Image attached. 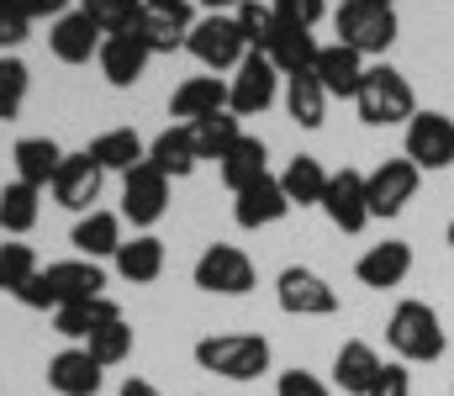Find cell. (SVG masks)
Wrapping results in <instances>:
<instances>
[{
    "mask_svg": "<svg viewBox=\"0 0 454 396\" xmlns=\"http://www.w3.org/2000/svg\"><path fill=\"white\" fill-rule=\"evenodd\" d=\"M101 285H106V275H101L96 260H59V264H48V269H37V275L16 291V301L32 307V312H59V307L106 296Z\"/></svg>",
    "mask_w": 454,
    "mask_h": 396,
    "instance_id": "obj_1",
    "label": "cell"
},
{
    "mask_svg": "<svg viewBox=\"0 0 454 396\" xmlns=\"http://www.w3.org/2000/svg\"><path fill=\"white\" fill-rule=\"evenodd\" d=\"M386 344L396 349L402 365H434V360H444V349H450L439 312H434L428 301H418V296L396 301V312H391V322H386Z\"/></svg>",
    "mask_w": 454,
    "mask_h": 396,
    "instance_id": "obj_2",
    "label": "cell"
},
{
    "mask_svg": "<svg viewBox=\"0 0 454 396\" xmlns=\"http://www.w3.org/2000/svg\"><path fill=\"white\" fill-rule=\"evenodd\" d=\"M354 106H359V122L364 128H396V122L407 128L418 117V96H412L407 74L391 69V64H370L364 69V85H359Z\"/></svg>",
    "mask_w": 454,
    "mask_h": 396,
    "instance_id": "obj_3",
    "label": "cell"
},
{
    "mask_svg": "<svg viewBox=\"0 0 454 396\" xmlns=\"http://www.w3.org/2000/svg\"><path fill=\"white\" fill-rule=\"evenodd\" d=\"M196 365L223 381H259L270 370V344L259 333H212L196 344Z\"/></svg>",
    "mask_w": 454,
    "mask_h": 396,
    "instance_id": "obj_4",
    "label": "cell"
},
{
    "mask_svg": "<svg viewBox=\"0 0 454 396\" xmlns=\"http://www.w3.org/2000/svg\"><path fill=\"white\" fill-rule=\"evenodd\" d=\"M333 27H339V43L354 48L359 58H375L396 43V11L386 5H359V0H343L333 11Z\"/></svg>",
    "mask_w": 454,
    "mask_h": 396,
    "instance_id": "obj_5",
    "label": "cell"
},
{
    "mask_svg": "<svg viewBox=\"0 0 454 396\" xmlns=\"http://www.w3.org/2000/svg\"><path fill=\"white\" fill-rule=\"evenodd\" d=\"M423 185V169L402 153V159H380L370 175H364V201H370V217H402L407 201L418 196Z\"/></svg>",
    "mask_w": 454,
    "mask_h": 396,
    "instance_id": "obj_6",
    "label": "cell"
},
{
    "mask_svg": "<svg viewBox=\"0 0 454 396\" xmlns=\"http://www.w3.org/2000/svg\"><path fill=\"white\" fill-rule=\"evenodd\" d=\"M275 96H280V69H275L264 53H248V58L232 69V80H227V112H232L238 122L270 112Z\"/></svg>",
    "mask_w": 454,
    "mask_h": 396,
    "instance_id": "obj_7",
    "label": "cell"
},
{
    "mask_svg": "<svg viewBox=\"0 0 454 396\" xmlns=\"http://www.w3.org/2000/svg\"><path fill=\"white\" fill-rule=\"evenodd\" d=\"M196 285L207 296H248L259 285V269H254V260L238 244H212L196 260Z\"/></svg>",
    "mask_w": 454,
    "mask_h": 396,
    "instance_id": "obj_8",
    "label": "cell"
},
{
    "mask_svg": "<svg viewBox=\"0 0 454 396\" xmlns=\"http://www.w3.org/2000/svg\"><path fill=\"white\" fill-rule=\"evenodd\" d=\"M185 53L201 64V69H238L243 58H248V43H243V32H238V21L232 16H201L196 27H191V37H185Z\"/></svg>",
    "mask_w": 454,
    "mask_h": 396,
    "instance_id": "obj_9",
    "label": "cell"
},
{
    "mask_svg": "<svg viewBox=\"0 0 454 396\" xmlns=\"http://www.w3.org/2000/svg\"><path fill=\"white\" fill-rule=\"evenodd\" d=\"M275 301H280V312H291V317H333V312H339V291H333L317 269H307V264L280 269Z\"/></svg>",
    "mask_w": 454,
    "mask_h": 396,
    "instance_id": "obj_10",
    "label": "cell"
},
{
    "mask_svg": "<svg viewBox=\"0 0 454 396\" xmlns=\"http://www.w3.org/2000/svg\"><path fill=\"white\" fill-rule=\"evenodd\" d=\"M169 212V175H159L148 159L137 169L121 175V222L132 228H153Z\"/></svg>",
    "mask_w": 454,
    "mask_h": 396,
    "instance_id": "obj_11",
    "label": "cell"
},
{
    "mask_svg": "<svg viewBox=\"0 0 454 396\" xmlns=\"http://www.w3.org/2000/svg\"><path fill=\"white\" fill-rule=\"evenodd\" d=\"M101 180H106V169L90 159V153H64V164H59V175H53V201L64 206V212H96V201H101Z\"/></svg>",
    "mask_w": 454,
    "mask_h": 396,
    "instance_id": "obj_12",
    "label": "cell"
},
{
    "mask_svg": "<svg viewBox=\"0 0 454 396\" xmlns=\"http://www.w3.org/2000/svg\"><path fill=\"white\" fill-rule=\"evenodd\" d=\"M407 159L418 169H450L454 164V117H444V112H418L407 122Z\"/></svg>",
    "mask_w": 454,
    "mask_h": 396,
    "instance_id": "obj_13",
    "label": "cell"
},
{
    "mask_svg": "<svg viewBox=\"0 0 454 396\" xmlns=\"http://www.w3.org/2000/svg\"><path fill=\"white\" fill-rule=\"evenodd\" d=\"M323 212L339 233H359L370 222V201H364V175L359 169H333L328 175V190H323Z\"/></svg>",
    "mask_w": 454,
    "mask_h": 396,
    "instance_id": "obj_14",
    "label": "cell"
},
{
    "mask_svg": "<svg viewBox=\"0 0 454 396\" xmlns=\"http://www.w3.org/2000/svg\"><path fill=\"white\" fill-rule=\"evenodd\" d=\"M101 43H106V32L85 11H64L48 32V48L59 64H90V58H101Z\"/></svg>",
    "mask_w": 454,
    "mask_h": 396,
    "instance_id": "obj_15",
    "label": "cell"
},
{
    "mask_svg": "<svg viewBox=\"0 0 454 396\" xmlns=\"http://www.w3.org/2000/svg\"><path fill=\"white\" fill-rule=\"evenodd\" d=\"M286 212H291V201H286V185H280V175H264V180H254V185H248V190H238V201H232V222H238V228H248V233H259V228H275Z\"/></svg>",
    "mask_w": 454,
    "mask_h": 396,
    "instance_id": "obj_16",
    "label": "cell"
},
{
    "mask_svg": "<svg viewBox=\"0 0 454 396\" xmlns=\"http://www.w3.org/2000/svg\"><path fill=\"white\" fill-rule=\"evenodd\" d=\"M354 275H359V285H370V291H391V285H402V280L412 275V244L386 238V244L364 249L359 264H354Z\"/></svg>",
    "mask_w": 454,
    "mask_h": 396,
    "instance_id": "obj_17",
    "label": "cell"
},
{
    "mask_svg": "<svg viewBox=\"0 0 454 396\" xmlns=\"http://www.w3.org/2000/svg\"><path fill=\"white\" fill-rule=\"evenodd\" d=\"M364 58L354 53V48H343V43H328V48H317V64H312V74L323 80V90H328V101L339 96V101H354L359 96V85H364Z\"/></svg>",
    "mask_w": 454,
    "mask_h": 396,
    "instance_id": "obj_18",
    "label": "cell"
},
{
    "mask_svg": "<svg viewBox=\"0 0 454 396\" xmlns=\"http://www.w3.org/2000/svg\"><path fill=\"white\" fill-rule=\"evenodd\" d=\"M317 48H323V43H317L307 27H291V21L275 16V37H270L264 58L280 69V80H291V74H307V69L317 64Z\"/></svg>",
    "mask_w": 454,
    "mask_h": 396,
    "instance_id": "obj_19",
    "label": "cell"
},
{
    "mask_svg": "<svg viewBox=\"0 0 454 396\" xmlns=\"http://www.w3.org/2000/svg\"><path fill=\"white\" fill-rule=\"evenodd\" d=\"M380 370H386V360L364 338H348L339 354H333V386L343 396H370V386L380 381Z\"/></svg>",
    "mask_w": 454,
    "mask_h": 396,
    "instance_id": "obj_20",
    "label": "cell"
},
{
    "mask_svg": "<svg viewBox=\"0 0 454 396\" xmlns=\"http://www.w3.org/2000/svg\"><path fill=\"white\" fill-rule=\"evenodd\" d=\"M148 58L153 53H148V43L137 32H121V37H106L101 43V74H106V85H116V90H132L143 80Z\"/></svg>",
    "mask_w": 454,
    "mask_h": 396,
    "instance_id": "obj_21",
    "label": "cell"
},
{
    "mask_svg": "<svg viewBox=\"0 0 454 396\" xmlns=\"http://www.w3.org/2000/svg\"><path fill=\"white\" fill-rule=\"evenodd\" d=\"M69 244H74V254L80 260H116V249H121V212H85L80 222H74V233H69Z\"/></svg>",
    "mask_w": 454,
    "mask_h": 396,
    "instance_id": "obj_22",
    "label": "cell"
},
{
    "mask_svg": "<svg viewBox=\"0 0 454 396\" xmlns=\"http://www.w3.org/2000/svg\"><path fill=\"white\" fill-rule=\"evenodd\" d=\"M212 112H227V85L217 74H191L175 96H169V117H180L185 128L212 117Z\"/></svg>",
    "mask_w": 454,
    "mask_h": 396,
    "instance_id": "obj_23",
    "label": "cell"
},
{
    "mask_svg": "<svg viewBox=\"0 0 454 396\" xmlns=\"http://www.w3.org/2000/svg\"><path fill=\"white\" fill-rule=\"evenodd\" d=\"M48 386L59 396H96L101 392V365L85 349H59L48 360Z\"/></svg>",
    "mask_w": 454,
    "mask_h": 396,
    "instance_id": "obj_24",
    "label": "cell"
},
{
    "mask_svg": "<svg viewBox=\"0 0 454 396\" xmlns=\"http://www.w3.org/2000/svg\"><path fill=\"white\" fill-rule=\"evenodd\" d=\"M148 164L159 169V175H169V180H185L196 164H201V153H196V137L185 122H175V128H164L153 143H148Z\"/></svg>",
    "mask_w": 454,
    "mask_h": 396,
    "instance_id": "obj_25",
    "label": "cell"
},
{
    "mask_svg": "<svg viewBox=\"0 0 454 396\" xmlns=\"http://www.w3.org/2000/svg\"><path fill=\"white\" fill-rule=\"evenodd\" d=\"M223 169V185L238 196V190H248L254 180H264L270 175V148H264V137H254V132H243L232 148H227V159L217 164Z\"/></svg>",
    "mask_w": 454,
    "mask_h": 396,
    "instance_id": "obj_26",
    "label": "cell"
},
{
    "mask_svg": "<svg viewBox=\"0 0 454 396\" xmlns=\"http://www.w3.org/2000/svg\"><path fill=\"white\" fill-rule=\"evenodd\" d=\"M11 159H16V180H21V185L48 190L53 175H59V164H64V148H59L53 137H21V143L11 148Z\"/></svg>",
    "mask_w": 454,
    "mask_h": 396,
    "instance_id": "obj_27",
    "label": "cell"
},
{
    "mask_svg": "<svg viewBox=\"0 0 454 396\" xmlns=\"http://www.w3.org/2000/svg\"><path fill=\"white\" fill-rule=\"evenodd\" d=\"M116 275L127 280V285H148V280H159L164 275V244L153 238V233H137V238H121V249H116Z\"/></svg>",
    "mask_w": 454,
    "mask_h": 396,
    "instance_id": "obj_28",
    "label": "cell"
},
{
    "mask_svg": "<svg viewBox=\"0 0 454 396\" xmlns=\"http://www.w3.org/2000/svg\"><path fill=\"white\" fill-rule=\"evenodd\" d=\"M85 153H90L106 175H127V169H137V164L148 159V143H143L132 128H112V132H101Z\"/></svg>",
    "mask_w": 454,
    "mask_h": 396,
    "instance_id": "obj_29",
    "label": "cell"
},
{
    "mask_svg": "<svg viewBox=\"0 0 454 396\" xmlns=\"http://www.w3.org/2000/svg\"><path fill=\"white\" fill-rule=\"evenodd\" d=\"M116 317H121V307H116L112 296L74 301V307H59V312H53V333H64V338H90V333H101Z\"/></svg>",
    "mask_w": 454,
    "mask_h": 396,
    "instance_id": "obj_30",
    "label": "cell"
},
{
    "mask_svg": "<svg viewBox=\"0 0 454 396\" xmlns=\"http://www.w3.org/2000/svg\"><path fill=\"white\" fill-rule=\"evenodd\" d=\"M280 185H286V201H291V206H323L328 169H323V159H312V153H296V159L280 169Z\"/></svg>",
    "mask_w": 454,
    "mask_h": 396,
    "instance_id": "obj_31",
    "label": "cell"
},
{
    "mask_svg": "<svg viewBox=\"0 0 454 396\" xmlns=\"http://www.w3.org/2000/svg\"><path fill=\"white\" fill-rule=\"evenodd\" d=\"M286 112H291L296 128H323V117H328V90H323V80H317L312 69L286 80Z\"/></svg>",
    "mask_w": 454,
    "mask_h": 396,
    "instance_id": "obj_32",
    "label": "cell"
},
{
    "mask_svg": "<svg viewBox=\"0 0 454 396\" xmlns=\"http://www.w3.org/2000/svg\"><path fill=\"white\" fill-rule=\"evenodd\" d=\"M191 27H196L191 5H185V11H148L143 27H137V37L148 43V53H175V48H185Z\"/></svg>",
    "mask_w": 454,
    "mask_h": 396,
    "instance_id": "obj_33",
    "label": "cell"
},
{
    "mask_svg": "<svg viewBox=\"0 0 454 396\" xmlns=\"http://www.w3.org/2000/svg\"><path fill=\"white\" fill-rule=\"evenodd\" d=\"M37 196H43L37 185L11 180V185L0 190V233H16V238H21V233H32V228H37V212H43V206H37Z\"/></svg>",
    "mask_w": 454,
    "mask_h": 396,
    "instance_id": "obj_34",
    "label": "cell"
},
{
    "mask_svg": "<svg viewBox=\"0 0 454 396\" xmlns=\"http://www.w3.org/2000/svg\"><path fill=\"white\" fill-rule=\"evenodd\" d=\"M191 137H196V153H201V159L223 164L227 148L243 137V128H238V117H232V112H212V117H201V122H191Z\"/></svg>",
    "mask_w": 454,
    "mask_h": 396,
    "instance_id": "obj_35",
    "label": "cell"
},
{
    "mask_svg": "<svg viewBox=\"0 0 454 396\" xmlns=\"http://www.w3.org/2000/svg\"><path fill=\"white\" fill-rule=\"evenodd\" d=\"M80 11H85V16L106 32V37L137 32V27H143V16H148V5H143V0H85Z\"/></svg>",
    "mask_w": 454,
    "mask_h": 396,
    "instance_id": "obj_36",
    "label": "cell"
},
{
    "mask_svg": "<svg viewBox=\"0 0 454 396\" xmlns=\"http://www.w3.org/2000/svg\"><path fill=\"white\" fill-rule=\"evenodd\" d=\"M232 21H238V32H243V43H248V53H264V48H270V37H275V5H259V0H243V5L232 11Z\"/></svg>",
    "mask_w": 454,
    "mask_h": 396,
    "instance_id": "obj_37",
    "label": "cell"
},
{
    "mask_svg": "<svg viewBox=\"0 0 454 396\" xmlns=\"http://www.w3.org/2000/svg\"><path fill=\"white\" fill-rule=\"evenodd\" d=\"M27 85H32L27 64H21V58H11V53H0V122H16V117H21Z\"/></svg>",
    "mask_w": 454,
    "mask_h": 396,
    "instance_id": "obj_38",
    "label": "cell"
},
{
    "mask_svg": "<svg viewBox=\"0 0 454 396\" xmlns=\"http://www.w3.org/2000/svg\"><path fill=\"white\" fill-rule=\"evenodd\" d=\"M85 354H90L101 370H106V365H121V360L132 354V328H127L121 317H116V322H106L101 333H90V338H85Z\"/></svg>",
    "mask_w": 454,
    "mask_h": 396,
    "instance_id": "obj_39",
    "label": "cell"
},
{
    "mask_svg": "<svg viewBox=\"0 0 454 396\" xmlns=\"http://www.w3.org/2000/svg\"><path fill=\"white\" fill-rule=\"evenodd\" d=\"M37 269H43V264H37V254H32V244H0V291L16 296Z\"/></svg>",
    "mask_w": 454,
    "mask_h": 396,
    "instance_id": "obj_40",
    "label": "cell"
},
{
    "mask_svg": "<svg viewBox=\"0 0 454 396\" xmlns=\"http://www.w3.org/2000/svg\"><path fill=\"white\" fill-rule=\"evenodd\" d=\"M275 16L280 21H291V27H317L323 16H328V0H275Z\"/></svg>",
    "mask_w": 454,
    "mask_h": 396,
    "instance_id": "obj_41",
    "label": "cell"
},
{
    "mask_svg": "<svg viewBox=\"0 0 454 396\" xmlns=\"http://www.w3.org/2000/svg\"><path fill=\"white\" fill-rule=\"evenodd\" d=\"M27 32H32L27 11H21L16 0H0V53H5V48H21V43H27Z\"/></svg>",
    "mask_w": 454,
    "mask_h": 396,
    "instance_id": "obj_42",
    "label": "cell"
},
{
    "mask_svg": "<svg viewBox=\"0 0 454 396\" xmlns=\"http://www.w3.org/2000/svg\"><path fill=\"white\" fill-rule=\"evenodd\" d=\"M275 396H333V386L323 376H312V370H286L275 381Z\"/></svg>",
    "mask_w": 454,
    "mask_h": 396,
    "instance_id": "obj_43",
    "label": "cell"
},
{
    "mask_svg": "<svg viewBox=\"0 0 454 396\" xmlns=\"http://www.w3.org/2000/svg\"><path fill=\"white\" fill-rule=\"evenodd\" d=\"M370 396H412V376H407V365H386L380 381L370 386Z\"/></svg>",
    "mask_w": 454,
    "mask_h": 396,
    "instance_id": "obj_44",
    "label": "cell"
},
{
    "mask_svg": "<svg viewBox=\"0 0 454 396\" xmlns=\"http://www.w3.org/2000/svg\"><path fill=\"white\" fill-rule=\"evenodd\" d=\"M16 5L27 11V21H37V16H53V21H59V16L69 11V0H16Z\"/></svg>",
    "mask_w": 454,
    "mask_h": 396,
    "instance_id": "obj_45",
    "label": "cell"
},
{
    "mask_svg": "<svg viewBox=\"0 0 454 396\" xmlns=\"http://www.w3.org/2000/svg\"><path fill=\"white\" fill-rule=\"evenodd\" d=\"M116 396H164V392H159L153 381H137V376H132V381H127V386H121Z\"/></svg>",
    "mask_w": 454,
    "mask_h": 396,
    "instance_id": "obj_46",
    "label": "cell"
},
{
    "mask_svg": "<svg viewBox=\"0 0 454 396\" xmlns=\"http://www.w3.org/2000/svg\"><path fill=\"white\" fill-rule=\"evenodd\" d=\"M196 5H207V16H232L243 0H196Z\"/></svg>",
    "mask_w": 454,
    "mask_h": 396,
    "instance_id": "obj_47",
    "label": "cell"
},
{
    "mask_svg": "<svg viewBox=\"0 0 454 396\" xmlns=\"http://www.w3.org/2000/svg\"><path fill=\"white\" fill-rule=\"evenodd\" d=\"M143 5H148V11H185L191 0H143Z\"/></svg>",
    "mask_w": 454,
    "mask_h": 396,
    "instance_id": "obj_48",
    "label": "cell"
},
{
    "mask_svg": "<svg viewBox=\"0 0 454 396\" xmlns=\"http://www.w3.org/2000/svg\"><path fill=\"white\" fill-rule=\"evenodd\" d=\"M359 5H386V11H396V0H359Z\"/></svg>",
    "mask_w": 454,
    "mask_h": 396,
    "instance_id": "obj_49",
    "label": "cell"
},
{
    "mask_svg": "<svg viewBox=\"0 0 454 396\" xmlns=\"http://www.w3.org/2000/svg\"><path fill=\"white\" fill-rule=\"evenodd\" d=\"M450 249H454V222H450Z\"/></svg>",
    "mask_w": 454,
    "mask_h": 396,
    "instance_id": "obj_50",
    "label": "cell"
}]
</instances>
